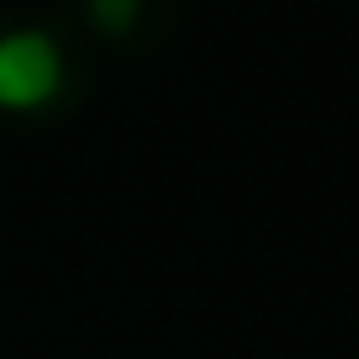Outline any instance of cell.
Segmentation results:
<instances>
[{"label": "cell", "instance_id": "1", "mask_svg": "<svg viewBox=\"0 0 359 359\" xmlns=\"http://www.w3.org/2000/svg\"><path fill=\"white\" fill-rule=\"evenodd\" d=\"M56 84H62V56L45 34H34V28L0 34V107L34 112L56 95Z\"/></svg>", "mask_w": 359, "mask_h": 359}, {"label": "cell", "instance_id": "2", "mask_svg": "<svg viewBox=\"0 0 359 359\" xmlns=\"http://www.w3.org/2000/svg\"><path fill=\"white\" fill-rule=\"evenodd\" d=\"M140 6H146V0H90V22H95L101 34H112V39H123V34L140 22Z\"/></svg>", "mask_w": 359, "mask_h": 359}]
</instances>
